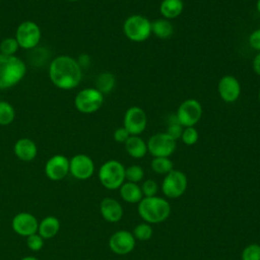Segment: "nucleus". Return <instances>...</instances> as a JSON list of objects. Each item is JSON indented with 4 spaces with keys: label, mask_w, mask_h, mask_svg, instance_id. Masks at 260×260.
I'll return each mask as SVG.
<instances>
[{
    "label": "nucleus",
    "mask_w": 260,
    "mask_h": 260,
    "mask_svg": "<svg viewBox=\"0 0 260 260\" xmlns=\"http://www.w3.org/2000/svg\"><path fill=\"white\" fill-rule=\"evenodd\" d=\"M49 77L56 87L65 90L73 89L82 79V67L76 59L60 55L50 63Z\"/></svg>",
    "instance_id": "obj_1"
},
{
    "label": "nucleus",
    "mask_w": 260,
    "mask_h": 260,
    "mask_svg": "<svg viewBox=\"0 0 260 260\" xmlns=\"http://www.w3.org/2000/svg\"><path fill=\"white\" fill-rule=\"evenodd\" d=\"M25 73V63L19 57L0 54V89L16 85L22 80Z\"/></svg>",
    "instance_id": "obj_2"
},
{
    "label": "nucleus",
    "mask_w": 260,
    "mask_h": 260,
    "mask_svg": "<svg viewBox=\"0 0 260 260\" xmlns=\"http://www.w3.org/2000/svg\"><path fill=\"white\" fill-rule=\"evenodd\" d=\"M138 213L146 222L159 223L169 217L171 206L164 198L156 196L145 197L139 201Z\"/></svg>",
    "instance_id": "obj_3"
},
{
    "label": "nucleus",
    "mask_w": 260,
    "mask_h": 260,
    "mask_svg": "<svg viewBox=\"0 0 260 260\" xmlns=\"http://www.w3.org/2000/svg\"><path fill=\"white\" fill-rule=\"evenodd\" d=\"M125 37L135 43L146 41L151 35V21L144 15L132 14L123 23Z\"/></svg>",
    "instance_id": "obj_4"
},
{
    "label": "nucleus",
    "mask_w": 260,
    "mask_h": 260,
    "mask_svg": "<svg viewBox=\"0 0 260 260\" xmlns=\"http://www.w3.org/2000/svg\"><path fill=\"white\" fill-rule=\"evenodd\" d=\"M99 180L106 189L116 190L124 183L125 167L119 160H107L99 170Z\"/></svg>",
    "instance_id": "obj_5"
},
{
    "label": "nucleus",
    "mask_w": 260,
    "mask_h": 260,
    "mask_svg": "<svg viewBox=\"0 0 260 260\" xmlns=\"http://www.w3.org/2000/svg\"><path fill=\"white\" fill-rule=\"evenodd\" d=\"M104 99L105 95L95 87H86L76 93L74 106L82 114H92L102 108Z\"/></svg>",
    "instance_id": "obj_6"
},
{
    "label": "nucleus",
    "mask_w": 260,
    "mask_h": 260,
    "mask_svg": "<svg viewBox=\"0 0 260 260\" xmlns=\"http://www.w3.org/2000/svg\"><path fill=\"white\" fill-rule=\"evenodd\" d=\"M176 141L167 132L154 133L146 142L147 151L153 157H169L176 150Z\"/></svg>",
    "instance_id": "obj_7"
},
{
    "label": "nucleus",
    "mask_w": 260,
    "mask_h": 260,
    "mask_svg": "<svg viewBox=\"0 0 260 260\" xmlns=\"http://www.w3.org/2000/svg\"><path fill=\"white\" fill-rule=\"evenodd\" d=\"M19 48L29 50L37 47L42 38L40 26L32 20L22 21L16 28L15 37Z\"/></svg>",
    "instance_id": "obj_8"
},
{
    "label": "nucleus",
    "mask_w": 260,
    "mask_h": 260,
    "mask_svg": "<svg viewBox=\"0 0 260 260\" xmlns=\"http://www.w3.org/2000/svg\"><path fill=\"white\" fill-rule=\"evenodd\" d=\"M202 112V106L198 100L187 99L180 104L175 115L178 122L185 128L195 126L200 121Z\"/></svg>",
    "instance_id": "obj_9"
},
{
    "label": "nucleus",
    "mask_w": 260,
    "mask_h": 260,
    "mask_svg": "<svg viewBox=\"0 0 260 260\" xmlns=\"http://www.w3.org/2000/svg\"><path fill=\"white\" fill-rule=\"evenodd\" d=\"M147 115L145 111L138 106L128 108L124 114L123 127L130 135H140L146 128Z\"/></svg>",
    "instance_id": "obj_10"
},
{
    "label": "nucleus",
    "mask_w": 260,
    "mask_h": 260,
    "mask_svg": "<svg viewBox=\"0 0 260 260\" xmlns=\"http://www.w3.org/2000/svg\"><path fill=\"white\" fill-rule=\"evenodd\" d=\"M186 175L178 170H173L168 173L162 181L161 189L164 194L170 198H178L186 191L187 188Z\"/></svg>",
    "instance_id": "obj_11"
},
{
    "label": "nucleus",
    "mask_w": 260,
    "mask_h": 260,
    "mask_svg": "<svg viewBox=\"0 0 260 260\" xmlns=\"http://www.w3.org/2000/svg\"><path fill=\"white\" fill-rule=\"evenodd\" d=\"M94 172V164L90 156L78 153L69 159V173L77 180H87Z\"/></svg>",
    "instance_id": "obj_12"
},
{
    "label": "nucleus",
    "mask_w": 260,
    "mask_h": 260,
    "mask_svg": "<svg viewBox=\"0 0 260 260\" xmlns=\"http://www.w3.org/2000/svg\"><path fill=\"white\" fill-rule=\"evenodd\" d=\"M217 91L224 103H235L241 95V83L234 75H223L218 81Z\"/></svg>",
    "instance_id": "obj_13"
},
{
    "label": "nucleus",
    "mask_w": 260,
    "mask_h": 260,
    "mask_svg": "<svg viewBox=\"0 0 260 260\" xmlns=\"http://www.w3.org/2000/svg\"><path fill=\"white\" fill-rule=\"evenodd\" d=\"M69 174V159L63 154L51 156L45 165V175L51 181H61Z\"/></svg>",
    "instance_id": "obj_14"
},
{
    "label": "nucleus",
    "mask_w": 260,
    "mask_h": 260,
    "mask_svg": "<svg viewBox=\"0 0 260 260\" xmlns=\"http://www.w3.org/2000/svg\"><path fill=\"white\" fill-rule=\"evenodd\" d=\"M38 225L37 217L29 212H19L13 216L11 221V228L14 233L25 238L38 233Z\"/></svg>",
    "instance_id": "obj_15"
},
{
    "label": "nucleus",
    "mask_w": 260,
    "mask_h": 260,
    "mask_svg": "<svg viewBox=\"0 0 260 260\" xmlns=\"http://www.w3.org/2000/svg\"><path fill=\"white\" fill-rule=\"evenodd\" d=\"M109 247L115 254L126 255L134 249L135 238L127 231H118L110 237Z\"/></svg>",
    "instance_id": "obj_16"
},
{
    "label": "nucleus",
    "mask_w": 260,
    "mask_h": 260,
    "mask_svg": "<svg viewBox=\"0 0 260 260\" xmlns=\"http://www.w3.org/2000/svg\"><path fill=\"white\" fill-rule=\"evenodd\" d=\"M100 211L103 218L109 222H117L123 216L121 204L113 198H104L100 204Z\"/></svg>",
    "instance_id": "obj_17"
},
{
    "label": "nucleus",
    "mask_w": 260,
    "mask_h": 260,
    "mask_svg": "<svg viewBox=\"0 0 260 260\" xmlns=\"http://www.w3.org/2000/svg\"><path fill=\"white\" fill-rule=\"evenodd\" d=\"M13 152L18 159L22 161H31L38 154V147L31 139L20 138L14 143Z\"/></svg>",
    "instance_id": "obj_18"
},
{
    "label": "nucleus",
    "mask_w": 260,
    "mask_h": 260,
    "mask_svg": "<svg viewBox=\"0 0 260 260\" xmlns=\"http://www.w3.org/2000/svg\"><path fill=\"white\" fill-rule=\"evenodd\" d=\"M60 230V221L56 216L48 215L39 221L38 234L44 239H53L57 236Z\"/></svg>",
    "instance_id": "obj_19"
},
{
    "label": "nucleus",
    "mask_w": 260,
    "mask_h": 260,
    "mask_svg": "<svg viewBox=\"0 0 260 260\" xmlns=\"http://www.w3.org/2000/svg\"><path fill=\"white\" fill-rule=\"evenodd\" d=\"M124 144L127 153L133 158H142L147 153V144L139 135H130Z\"/></svg>",
    "instance_id": "obj_20"
},
{
    "label": "nucleus",
    "mask_w": 260,
    "mask_h": 260,
    "mask_svg": "<svg viewBox=\"0 0 260 260\" xmlns=\"http://www.w3.org/2000/svg\"><path fill=\"white\" fill-rule=\"evenodd\" d=\"M184 11L183 0H161L159 4V12L164 18L169 20L175 19Z\"/></svg>",
    "instance_id": "obj_21"
},
{
    "label": "nucleus",
    "mask_w": 260,
    "mask_h": 260,
    "mask_svg": "<svg viewBox=\"0 0 260 260\" xmlns=\"http://www.w3.org/2000/svg\"><path fill=\"white\" fill-rule=\"evenodd\" d=\"M174 25L171 20L160 17L151 21V35L160 40L170 39L174 34Z\"/></svg>",
    "instance_id": "obj_22"
},
{
    "label": "nucleus",
    "mask_w": 260,
    "mask_h": 260,
    "mask_svg": "<svg viewBox=\"0 0 260 260\" xmlns=\"http://www.w3.org/2000/svg\"><path fill=\"white\" fill-rule=\"evenodd\" d=\"M120 195L122 199L128 203H136L142 199L141 188L136 183H123L120 187Z\"/></svg>",
    "instance_id": "obj_23"
},
{
    "label": "nucleus",
    "mask_w": 260,
    "mask_h": 260,
    "mask_svg": "<svg viewBox=\"0 0 260 260\" xmlns=\"http://www.w3.org/2000/svg\"><path fill=\"white\" fill-rule=\"evenodd\" d=\"M116 85V77L111 72H103L95 79V88L104 95L110 93Z\"/></svg>",
    "instance_id": "obj_24"
},
{
    "label": "nucleus",
    "mask_w": 260,
    "mask_h": 260,
    "mask_svg": "<svg viewBox=\"0 0 260 260\" xmlns=\"http://www.w3.org/2000/svg\"><path fill=\"white\" fill-rule=\"evenodd\" d=\"M152 171L159 175H167L173 171V161L169 157H153L150 162Z\"/></svg>",
    "instance_id": "obj_25"
},
{
    "label": "nucleus",
    "mask_w": 260,
    "mask_h": 260,
    "mask_svg": "<svg viewBox=\"0 0 260 260\" xmlns=\"http://www.w3.org/2000/svg\"><path fill=\"white\" fill-rule=\"evenodd\" d=\"M15 119V110L6 101H0V125L6 126L11 124Z\"/></svg>",
    "instance_id": "obj_26"
},
{
    "label": "nucleus",
    "mask_w": 260,
    "mask_h": 260,
    "mask_svg": "<svg viewBox=\"0 0 260 260\" xmlns=\"http://www.w3.org/2000/svg\"><path fill=\"white\" fill-rule=\"evenodd\" d=\"M18 48H19L18 43L14 37L5 38L0 43V54L6 55V56H13L15 55Z\"/></svg>",
    "instance_id": "obj_27"
},
{
    "label": "nucleus",
    "mask_w": 260,
    "mask_h": 260,
    "mask_svg": "<svg viewBox=\"0 0 260 260\" xmlns=\"http://www.w3.org/2000/svg\"><path fill=\"white\" fill-rule=\"evenodd\" d=\"M143 176H144V172L140 166L133 165L125 169V179H127L128 182L137 183L142 180Z\"/></svg>",
    "instance_id": "obj_28"
},
{
    "label": "nucleus",
    "mask_w": 260,
    "mask_h": 260,
    "mask_svg": "<svg viewBox=\"0 0 260 260\" xmlns=\"http://www.w3.org/2000/svg\"><path fill=\"white\" fill-rule=\"evenodd\" d=\"M181 139L184 144L186 145H194L199 139V132L198 130L193 127H185L183 129Z\"/></svg>",
    "instance_id": "obj_29"
},
{
    "label": "nucleus",
    "mask_w": 260,
    "mask_h": 260,
    "mask_svg": "<svg viewBox=\"0 0 260 260\" xmlns=\"http://www.w3.org/2000/svg\"><path fill=\"white\" fill-rule=\"evenodd\" d=\"M133 236L139 241H147L152 236V229L147 223H139L134 228Z\"/></svg>",
    "instance_id": "obj_30"
},
{
    "label": "nucleus",
    "mask_w": 260,
    "mask_h": 260,
    "mask_svg": "<svg viewBox=\"0 0 260 260\" xmlns=\"http://www.w3.org/2000/svg\"><path fill=\"white\" fill-rule=\"evenodd\" d=\"M242 260H260V245H248L242 252Z\"/></svg>",
    "instance_id": "obj_31"
},
{
    "label": "nucleus",
    "mask_w": 260,
    "mask_h": 260,
    "mask_svg": "<svg viewBox=\"0 0 260 260\" xmlns=\"http://www.w3.org/2000/svg\"><path fill=\"white\" fill-rule=\"evenodd\" d=\"M26 246L30 251H40L44 247V239L38 234L26 237Z\"/></svg>",
    "instance_id": "obj_32"
},
{
    "label": "nucleus",
    "mask_w": 260,
    "mask_h": 260,
    "mask_svg": "<svg viewBox=\"0 0 260 260\" xmlns=\"http://www.w3.org/2000/svg\"><path fill=\"white\" fill-rule=\"evenodd\" d=\"M168 128H167V133L172 137L174 138L175 140L181 138V135H182V132H183V129L184 127L178 122V121H174V122H170L168 123Z\"/></svg>",
    "instance_id": "obj_33"
},
{
    "label": "nucleus",
    "mask_w": 260,
    "mask_h": 260,
    "mask_svg": "<svg viewBox=\"0 0 260 260\" xmlns=\"http://www.w3.org/2000/svg\"><path fill=\"white\" fill-rule=\"evenodd\" d=\"M157 190H158L157 184L153 180H150V179L146 180L142 184L141 191L145 195V197H152V196H154L157 193Z\"/></svg>",
    "instance_id": "obj_34"
},
{
    "label": "nucleus",
    "mask_w": 260,
    "mask_h": 260,
    "mask_svg": "<svg viewBox=\"0 0 260 260\" xmlns=\"http://www.w3.org/2000/svg\"><path fill=\"white\" fill-rule=\"evenodd\" d=\"M248 44L253 50H255L257 52H260V28H257V29L253 30L249 35Z\"/></svg>",
    "instance_id": "obj_35"
},
{
    "label": "nucleus",
    "mask_w": 260,
    "mask_h": 260,
    "mask_svg": "<svg viewBox=\"0 0 260 260\" xmlns=\"http://www.w3.org/2000/svg\"><path fill=\"white\" fill-rule=\"evenodd\" d=\"M114 140L118 143H125L126 140L130 137L129 132L124 128V127H119L114 131L113 134Z\"/></svg>",
    "instance_id": "obj_36"
},
{
    "label": "nucleus",
    "mask_w": 260,
    "mask_h": 260,
    "mask_svg": "<svg viewBox=\"0 0 260 260\" xmlns=\"http://www.w3.org/2000/svg\"><path fill=\"white\" fill-rule=\"evenodd\" d=\"M252 69L253 71L260 76V52H258L252 61Z\"/></svg>",
    "instance_id": "obj_37"
},
{
    "label": "nucleus",
    "mask_w": 260,
    "mask_h": 260,
    "mask_svg": "<svg viewBox=\"0 0 260 260\" xmlns=\"http://www.w3.org/2000/svg\"><path fill=\"white\" fill-rule=\"evenodd\" d=\"M20 260H39L37 257H34V256H25L23 258H21Z\"/></svg>",
    "instance_id": "obj_38"
},
{
    "label": "nucleus",
    "mask_w": 260,
    "mask_h": 260,
    "mask_svg": "<svg viewBox=\"0 0 260 260\" xmlns=\"http://www.w3.org/2000/svg\"><path fill=\"white\" fill-rule=\"evenodd\" d=\"M256 9L260 14V0H257V2H256Z\"/></svg>",
    "instance_id": "obj_39"
},
{
    "label": "nucleus",
    "mask_w": 260,
    "mask_h": 260,
    "mask_svg": "<svg viewBox=\"0 0 260 260\" xmlns=\"http://www.w3.org/2000/svg\"><path fill=\"white\" fill-rule=\"evenodd\" d=\"M258 101H259V104H260V88H259V91H258Z\"/></svg>",
    "instance_id": "obj_40"
},
{
    "label": "nucleus",
    "mask_w": 260,
    "mask_h": 260,
    "mask_svg": "<svg viewBox=\"0 0 260 260\" xmlns=\"http://www.w3.org/2000/svg\"><path fill=\"white\" fill-rule=\"evenodd\" d=\"M67 1H71V2H75V1H78V0H67Z\"/></svg>",
    "instance_id": "obj_41"
},
{
    "label": "nucleus",
    "mask_w": 260,
    "mask_h": 260,
    "mask_svg": "<svg viewBox=\"0 0 260 260\" xmlns=\"http://www.w3.org/2000/svg\"><path fill=\"white\" fill-rule=\"evenodd\" d=\"M232 1H236V0H232Z\"/></svg>",
    "instance_id": "obj_42"
}]
</instances>
